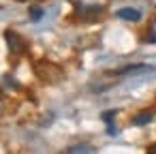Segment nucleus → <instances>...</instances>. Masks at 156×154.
I'll return each instance as SVG.
<instances>
[{
	"label": "nucleus",
	"mask_w": 156,
	"mask_h": 154,
	"mask_svg": "<svg viewBox=\"0 0 156 154\" xmlns=\"http://www.w3.org/2000/svg\"><path fill=\"white\" fill-rule=\"evenodd\" d=\"M5 41H7L9 52H11L13 56H20V54L26 52V41H24L15 30H7V32H5Z\"/></svg>",
	"instance_id": "1"
},
{
	"label": "nucleus",
	"mask_w": 156,
	"mask_h": 154,
	"mask_svg": "<svg viewBox=\"0 0 156 154\" xmlns=\"http://www.w3.org/2000/svg\"><path fill=\"white\" fill-rule=\"evenodd\" d=\"M115 15L120 17V20H124V22H133V24H137V22H141V11L139 9H135V7H122V9H118L115 11Z\"/></svg>",
	"instance_id": "2"
},
{
	"label": "nucleus",
	"mask_w": 156,
	"mask_h": 154,
	"mask_svg": "<svg viewBox=\"0 0 156 154\" xmlns=\"http://www.w3.org/2000/svg\"><path fill=\"white\" fill-rule=\"evenodd\" d=\"M154 120V111H139L135 118H133V126H145Z\"/></svg>",
	"instance_id": "3"
},
{
	"label": "nucleus",
	"mask_w": 156,
	"mask_h": 154,
	"mask_svg": "<svg viewBox=\"0 0 156 154\" xmlns=\"http://www.w3.org/2000/svg\"><path fill=\"white\" fill-rule=\"evenodd\" d=\"M66 152H69V154H94L96 148L90 145V143H79V145H71V148H66Z\"/></svg>",
	"instance_id": "4"
},
{
	"label": "nucleus",
	"mask_w": 156,
	"mask_h": 154,
	"mask_svg": "<svg viewBox=\"0 0 156 154\" xmlns=\"http://www.w3.org/2000/svg\"><path fill=\"white\" fill-rule=\"evenodd\" d=\"M147 66L145 64H128L124 69H118V71H111V75H130V73H139V71H145Z\"/></svg>",
	"instance_id": "5"
},
{
	"label": "nucleus",
	"mask_w": 156,
	"mask_h": 154,
	"mask_svg": "<svg viewBox=\"0 0 156 154\" xmlns=\"http://www.w3.org/2000/svg\"><path fill=\"white\" fill-rule=\"evenodd\" d=\"M113 116H115V111H105V113H103V120L107 122V131H109V135H115V126H113Z\"/></svg>",
	"instance_id": "6"
},
{
	"label": "nucleus",
	"mask_w": 156,
	"mask_h": 154,
	"mask_svg": "<svg viewBox=\"0 0 156 154\" xmlns=\"http://www.w3.org/2000/svg\"><path fill=\"white\" fill-rule=\"evenodd\" d=\"M28 13H30V20H32V22H39V20L43 17V9H41V7H30Z\"/></svg>",
	"instance_id": "7"
},
{
	"label": "nucleus",
	"mask_w": 156,
	"mask_h": 154,
	"mask_svg": "<svg viewBox=\"0 0 156 154\" xmlns=\"http://www.w3.org/2000/svg\"><path fill=\"white\" fill-rule=\"evenodd\" d=\"M145 41H150V43H156V32H150V34H147V39H145Z\"/></svg>",
	"instance_id": "8"
},
{
	"label": "nucleus",
	"mask_w": 156,
	"mask_h": 154,
	"mask_svg": "<svg viewBox=\"0 0 156 154\" xmlns=\"http://www.w3.org/2000/svg\"><path fill=\"white\" fill-rule=\"evenodd\" d=\"M17 2H26V0H17Z\"/></svg>",
	"instance_id": "9"
}]
</instances>
